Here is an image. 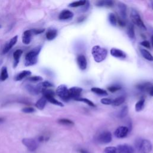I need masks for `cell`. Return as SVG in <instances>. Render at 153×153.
Returning <instances> with one entry per match:
<instances>
[{
  "label": "cell",
  "mask_w": 153,
  "mask_h": 153,
  "mask_svg": "<svg viewBox=\"0 0 153 153\" xmlns=\"http://www.w3.org/2000/svg\"><path fill=\"white\" fill-rule=\"evenodd\" d=\"M134 148L137 153H149L152 150V144L147 139H139L135 142Z\"/></svg>",
  "instance_id": "1"
},
{
  "label": "cell",
  "mask_w": 153,
  "mask_h": 153,
  "mask_svg": "<svg viewBox=\"0 0 153 153\" xmlns=\"http://www.w3.org/2000/svg\"><path fill=\"white\" fill-rule=\"evenodd\" d=\"M41 50V46H38L28 52L25 56V65L26 66H32L36 63L38 56Z\"/></svg>",
  "instance_id": "2"
},
{
  "label": "cell",
  "mask_w": 153,
  "mask_h": 153,
  "mask_svg": "<svg viewBox=\"0 0 153 153\" xmlns=\"http://www.w3.org/2000/svg\"><path fill=\"white\" fill-rule=\"evenodd\" d=\"M91 54L95 62L100 63L106 59L108 51L105 48L99 45H94L91 49Z\"/></svg>",
  "instance_id": "3"
},
{
  "label": "cell",
  "mask_w": 153,
  "mask_h": 153,
  "mask_svg": "<svg viewBox=\"0 0 153 153\" xmlns=\"http://www.w3.org/2000/svg\"><path fill=\"white\" fill-rule=\"evenodd\" d=\"M130 17H131V19L134 24L137 25L141 29L146 30V27L143 20H142L140 15L139 14V13H137V11L136 10L132 9L131 10Z\"/></svg>",
  "instance_id": "4"
},
{
  "label": "cell",
  "mask_w": 153,
  "mask_h": 153,
  "mask_svg": "<svg viewBox=\"0 0 153 153\" xmlns=\"http://www.w3.org/2000/svg\"><path fill=\"white\" fill-rule=\"evenodd\" d=\"M57 95L65 101H68L70 99L69 94V89L68 87L63 84L60 85L57 87L56 90Z\"/></svg>",
  "instance_id": "5"
},
{
  "label": "cell",
  "mask_w": 153,
  "mask_h": 153,
  "mask_svg": "<svg viewBox=\"0 0 153 153\" xmlns=\"http://www.w3.org/2000/svg\"><path fill=\"white\" fill-rule=\"evenodd\" d=\"M22 143L30 152L35 151L38 146L36 141L32 138H24L22 139Z\"/></svg>",
  "instance_id": "6"
},
{
  "label": "cell",
  "mask_w": 153,
  "mask_h": 153,
  "mask_svg": "<svg viewBox=\"0 0 153 153\" xmlns=\"http://www.w3.org/2000/svg\"><path fill=\"white\" fill-rule=\"evenodd\" d=\"M97 140L98 143L101 144L109 143L112 140V134L111 132L108 131H103L97 136Z\"/></svg>",
  "instance_id": "7"
},
{
  "label": "cell",
  "mask_w": 153,
  "mask_h": 153,
  "mask_svg": "<svg viewBox=\"0 0 153 153\" xmlns=\"http://www.w3.org/2000/svg\"><path fill=\"white\" fill-rule=\"evenodd\" d=\"M136 87L140 91L147 93L151 96H153V84L151 82H146L138 84Z\"/></svg>",
  "instance_id": "8"
},
{
  "label": "cell",
  "mask_w": 153,
  "mask_h": 153,
  "mask_svg": "<svg viewBox=\"0 0 153 153\" xmlns=\"http://www.w3.org/2000/svg\"><path fill=\"white\" fill-rule=\"evenodd\" d=\"M129 132V128L127 126H120L114 131V135L116 137L121 139L126 137Z\"/></svg>",
  "instance_id": "9"
},
{
  "label": "cell",
  "mask_w": 153,
  "mask_h": 153,
  "mask_svg": "<svg viewBox=\"0 0 153 153\" xmlns=\"http://www.w3.org/2000/svg\"><path fill=\"white\" fill-rule=\"evenodd\" d=\"M82 89L79 87H72L69 89V94L71 99H74L75 100L80 97Z\"/></svg>",
  "instance_id": "10"
},
{
  "label": "cell",
  "mask_w": 153,
  "mask_h": 153,
  "mask_svg": "<svg viewBox=\"0 0 153 153\" xmlns=\"http://www.w3.org/2000/svg\"><path fill=\"white\" fill-rule=\"evenodd\" d=\"M17 38L18 36L17 35L13 36L5 45V47L3 48L2 50V54H6L7 53H8L11 48L12 47L16 44L17 41Z\"/></svg>",
  "instance_id": "11"
},
{
  "label": "cell",
  "mask_w": 153,
  "mask_h": 153,
  "mask_svg": "<svg viewBox=\"0 0 153 153\" xmlns=\"http://www.w3.org/2000/svg\"><path fill=\"white\" fill-rule=\"evenodd\" d=\"M120 153H134V149L130 145L127 144H121L117 146Z\"/></svg>",
  "instance_id": "12"
},
{
  "label": "cell",
  "mask_w": 153,
  "mask_h": 153,
  "mask_svg": "<svg viewBox=\"0 0 153 153\" xmlns=\"http://www.w3.org/2000/svg\"><path fill=\"white\" fill-rule=\"evenodd\" d=\"M26 88L27 90L32 94H38L39 93H41L42 90V88L41 87L40 83H39L36 85H26Z\"/></svg>",
  "instance_id": "13"
},
{
  "label": "cell",
  "mask_w": 153,
  "mask_h": 153,
  "mask_svg": "<svg viewBox=\"0 0 153 153\" xmlns=\"http://www.w3.org/2000/svg\"><path fill=\"white\" fill-rule=\"evenodd\" d=\"M111 54L117 58H120V59H124L126 57L127 55L126 53L120 49L115 48H112L110 50Z\"/></svg>",
  "instance_id": "14"
},
{
  "label": "cell",
  "mask_w": 153,
  "mask_h": 153,
  "mask_svg": "<svg viewBox=\"0 0 153 153\" xmlns=\"http://www.w3.org/2000/svg\"><path fill=\"white\" fill-rule=\"evenodd\" d=\"M76 61H77L78 65L80 69L85 70L86 69L87 65V59L84 55H82V54L79 55L77 57Z\"/></svg>",
  "instance_id": "15"
},
{
  "label": "cell",
  "mask_w": 153,
  "mask_h": 153,
  "mask_svg": "<svg viewBox=\"0 0 153 153\" xmlns=\"http://www.w3.org/2000/svg\"><path fill=\"white\" fill-rule=\"evenodd\" d=\"M118 11L121 16V19L125 20L127 16V7L125 4L123 2H118Z\"/></svg>",
  "instance_id": "16"
},
{
  "label": "cell",
  "mask_w": 153,
  "mask_h": 153,
  "mask_svg": "<svg viewBox=\"0 0 153 153\" xmlns=\"http://www.w3.org/2000/svg\"><path fill=\"white\" fill-rule=\"evenodd\" d=\"M74 16V13L68 10H63L61 11L59 16V19L60 20H65L68 19H71Z\"/></svg>",
  "instance_id": "17"
},
{
  "label": "cell",
  "mask_w": 153,
  "mask_h": 153,
  "mask_svg": "<svg viewBox=\"0 0 153 153\" xmlns=\"http://www.w3.org/2000/svg\"><path fill=\"white\" fill-rule=\"evenodd\" d=\"M32 32L31 30H25L22 35V42L23 44L27 45L30 42L32 36Z\"/></svg>",
  "instance_id": "18"
},
{
  "label": "cell",
  "mask_w": 153,
  "mask_h": 153,
  "mask_svg": "<svg viewBox=\"0 0 153 153\" xmlns=\"http://www.w3.org/2000/svg\"><path fill=\"white\" fill-rule=\"evenodd\" d=\"M22 53H23V51L20 49L16 50L14 51V53H13V57H14L13 66H14V68H16L18 65L19 60H20V58Z\"/></svg>",
  "instance_id": "19"
},
{
  "label": "cell",
  "mask_w": 153,
  "mask_h": 153,
  "mask_svg": "<svg viewBox=\"0 0 153 153\" xmlns=\"http://www.w3.org/2000/svg\"><path fill=\"white\" fill-rule=\"evenodd\" d=\"M57 35V30L54 29H49L46 33V38L48 40L51 41L54 39Z\"/></svg>",
  "instance_id": "20"
},
{
  "label": "cell",
  "mask_w": 153,
  "mask_h": 153,
  "mask_svg": "<svg viewBox=\"0 0 153 153\" xmlns=\"http://www.w3.org/2000/svg\"><path fill=\"white\" fill-rule=\"evenodd\" d=\"M140 51L142 56L143 57L144 59H145L147 60L151 61V62L153 61V56L146 49L141 48V49H140Z\"/></svg>",
  "instance_id": "21"
},
{
  "label": "cell",
  "mask_w": 153,
  "mask_h": 153,
  "mask_svg": "<svg viewBox=\"0 0 153 153\" xmlns=\"http://www.w3.org/2000/svg\"><path fill=\"white\" fill-rule=\"evenodd\" d=\"M46 103H47V99L43 96L41 97L39 100H38V101L35 103V106L38 109L42 110L45 108Z\"/></svg>",
  "instance_id": "22"
},
{
  "label": "cell",
  "mask_w": 153,
  "mask_h": 153,
  "mask_svg": "<svg viewBox=\"0 0 153 153\" xmlns=\"http://www.w3.org/2000/svg\"><path fill=\"white\" fill-rule=\"evenodd\" d=\"M114 5V2L112 1H99L96 2V6L97 7H111Z\"/></svg>",
  "instance_id": "23"
},
{
  "label": "cell",
  "mask_w": 153,
  "mask_h": 153,
  "mask_svg": "<svg viewBox=\"0 0 153 153\" xmlns=\"http://www.w3.org/2000/svg\"><path fill=\"white\" fill-rule=\"evenodd\" d=\"M127 33L128 36L131 39H133L135 38V33H134V26L132 23H129L127 29Z\"/></svg>",
  "instance_id": "24"
},
{
  "label": "cell",
  "mask_w": 153,
  "mask_h": 153,
  "mask_svg": "<svg viewBox=\"0 0 153 153\" xmlns=\"http://www.w3.org/2000/svg\"><path fill=\"white\" fill-rule=\"evenodd\" d=\"M31 75V72L29 71H22L20 73H19V74H17L16 76L15 79L16 81H20L23 79H24L25 78H26V76H29Z\"/></svg>",
  "instance_id": "25"
},
{
  "label": "cell",
  "mask_w": 153,
  "mask_h": 153,
  "mask_svg": "<svg viewBox=\"0 0 153 153\" xmlns=\"http://www.w3.org/2000/svg\"><path fill=\"white\" fill-rule=\"evenodd\" d=\"M128 113V108L127 106H124L119 111L117 114V117L120 118H123L127 116Z\"/></svg>",
  "instance_id": "26"
},
{
  "label": "cell",
  "mask_w": 153,
  "mask_h": 153,
  "mask_svg": "<svg viewBox=\"0 0 153 153\" xmlns=\"http://www.w3.org/2000/svg\"><path fill=\"white\" fill-rule=\"evenodd\" d=\"M125 101V97L123 96H119L117 98H115V99L112 100V105L114 106H118L121 105V104H123Z\"/></svg>",
  "instance_id": "27"
},
{
  "label": "cell",
  "mask_w": 153,
  "mask_h": 153,
  "mask_svg": "<svg viewBox=\"0 0 153 153\" xmlns=\"http://www.w3.org/2000/svg\"><path fill=\"white\" fill-rule=\"evenodd\" d=\"M145 104V99L142 98L139 100L137 102V103L135 104V110L136 112H140L141 111L143 107Z\"/></svg>",
  "instance_id": "28"
},
{
  "label": "cell",
  "mask_w": 153,
  "mask_h": 153,
  "mask_svg": "<svg viewBox=\"0 0 153 153\" xmlns=\"http://www.w3.org/2000/svg\"><path fill=\"white\" fill-rule=\"evenodd\" d=\"M91 91H93V93L100 95V96H106L108 95V92L104 90V89H102L100 88H98V87H92L91 88Z\"/></svg>",
  "instance_id": "29"
},
{
  "label": "cell",
  "mask_w": 153,
  "mask_h": 153,
  "mask_svg": "<svg viewBox=\"0 0 153 153\" xmlns=\"http://www.w3.org/2000/svg\"><path fill=\"white\" fill-rule=\"evenodd\" d=\"M41 93H42L44 97L47 99V98L48 97H54V92L51 90H49V89H47V88H44V89H42Z\"/></svg>",
  "instance_id": "30"
},
{
  "label": "cell",
  "mask_w": 153,
  "mask_h": 153,
  "mask_svg": "<svg viewBox=\"0 0 153 153\" xmlns=\"http://www.w3.org/2000/svg\"><path fill=\"white\" fill-rule=\"evenodd\" d=\"M8 74L7 69L5 66H3L1 69L0 79L1 81H5L8 78Z\"/></svg>",
  "instance_id": "31"
},
{
  "label": "cell",
  "mask_w": 153,
  "mask_h": 153,
  "mask_svg": "<svg viewBox=\"0 0 153 153\" xmlns=\"http://www.w3.org/2000/svg\"><path fill=\"white\" fill-rule=\"evenodd\" d=\"M87 2V1L85 0H81V1H78L73 2L69 4V7H82Z\"/></svg>",
  "instance_id": "32"
},
{
  "label": "cell",
  "mask_w": 153,
  "mask_h": 153,
  "mask_svg": "<svg viewBox=\"0 0 153 153\" xmlns=\"http://www.w3.org/2000/svg\"><path fill=\"white\" fill-rule=\"evenodd\" d=\"M104 153H120L117 147L108 146L104 149Z\"/></svg>",
  "instance_id": "33"
},
{
  "label": "cell",
  "mask_w": 153,
  "mask_h": 153,
  "mask_svg": "<svg viewBox=\"0 0 153 153\" xmlns=\"http://www.w3.org/2000/svg\"><path fill=\"white\" fill-rule=\"evenodd\" d=\"M108 20L109 23L112 25L115 26L117 24V19L114 14L110 13L108 16Z\"/></svg>",
  "instance_id": "34"
},
{
  "label": "cell",
  "mask_w": 153,
  "mask_h": 153,
  "mask_svg": "<svg viewBox=\"0 0 153 153\" xmlns=\"http://www.w3.org/2000/svg\"><path fill=\"white\" fill-rule=\"evenodd\" d=\"M76 100L77 101H79V102H84L85 103H86L87 105L90 106H92V107H94L96 106L95 104L91 102L90 100L88 99H86V98H82V97H79L78 99H76Z\"/></svg>",
  "instance_id": "35"
},
{
  "label": "cell",
  "mask_w": 153,
  "mask_h": 153,
  "mask_svg": "<svg viewBox=\"0 0 153 153\" xmlns=\"http://www.w3.org/2000/svg\"><path fill=\"white\" fill-rule=\"evenodd\" d=\"M58 123L63 125H67V126H71L74 125V122L71 121V120L66 119V118H62L59 119L58 120Z\"/></svg>",
  "instance_id": "36"
},
{
  "label": "cell",
  "mask_w": 153,
  "mask_h": 153,
  "mask_svg": "<svg viewBox=\"0 0 153 153\" xmlns=\"http://www.w3.org/2000/svg\"><path fill=\"white\" fill-rule=\"evenodd\" d=\"M47 100H48V102H50V103L54 104V105H57V106H63V105L62 102H59V100H57V99H56L54 98V97H48L47 99Z\"/></svg>",
  "instance_id": "37"
},
{
  "label": "cell",
  "mask_w": 153,
  "mask_h": 153,
  "mask_svg": "<svg viewBox=\"0 0 153 153\" xmlns=\"http://www.w3.org/2000/svg\"><path fill=\"white\" fill-rule=\"evenodd\" d=\"M121 88H122V87H121V86H120V85H112V86L109 87L108 88V90L109 91L112 92V93H114V92H115V91H118V90H121Z\"/></svg>",
  "instance_id": "38"
},
{
  "label": "cell",
  "mask_w": 153,
  "mask_h": 153,
  "mask_svg": "<svg viewBox=\"0 0 153 153\" xmlns=\"http://www.w3.org/2000/svg\"><path fill=\"white\" fill-rule=\"evenodd\" d=\"M43 79V78L40 76H33L28 78L27 79V81H31V82H37V81H41Z\"/></svg>",
  "instance_id": "39"
},
{
  "label": "cell",
  "mask_w": 153,
  "mask_h": 153,
  "mask_svg": "<svg viewBox=\"0 0 153 153\" xmlns=\"http://www.w3.org/2000/svg\"><path fill=\"white\" fill-rule=\"evenodd\" d=\"M39 83H40L41 86L42 87V89L47 88L53 87V84H52L51 82H50L49 81H44V82H39Z\"/></svg>",
  "instance_id": "40"
},
{
  "label": "cell",
  "mask_w": 153,
  "mask_h": 153,
  "mask_svg": "<svg viewBox=\"0 0 153 153\" xmlns=\"http://www.w3.org/2000/svg\"><path fill=\"white\" fill-rule=\"evenodd\" d=\"M100 102L103 105H111L112 100L109 98H103L100 100Z\"/></svg>",
  "instance_id": "41"
},
{
  "label": "cell",
  "mask_w": 153,
  "mask_h": 153,
  "mask_svg": "<svg viewBox=\"0 0 153 153\" xmlns=\"http://www.w3.org/2000/svg\"><path fill=\"white\" fill-rule=\"evenodd\" d=\"M23 112L25 113H27V114H29V113H32L33 112H35V109L32 108V107H26L22 109V110Z\"/></svg>",
  "instance_id": "42"
},
{
  "label": "cell",
  "mask_w": 153,
  "mask_h": 153,
  "mask_svg": "<svg viewBox=\"0 0 153 153\" xmlns=\"http://www.w3.org/2000/svg\"><path fill=\"white\" fill-rule=\"evenodd\" d=\"M140 45H142L143 47H144L145 48H150V47H151L150 42L147 40H145V41H143L142 42H141Z\"/></svg>",
  "instance_id": "43"
},
{
  "label": "cell",
  "mask_w": 153,
  "mask_h": 153,
  "mask_svg": "<svg viewBox=\"0 0 153 153\" xmlns=\"http://www.w3.org/2000/svg\"><path fill=\"white\" fill-rule=\"evenodd\" d=\"M117 23H118V25L121 26H124L126 25V23L124 22V20L119 18L117 19Z\"/></svg>",
  "instance_id": "44"
},
{
  "label": "cell",
  "mask_w": 153,
  "mask_h": 153,
  "mask_svg": "<svg viewBox=\"0 0 153 153\" xmlns=\"http://www.w3.org/2000/svg\"><path fill=\"white\" fill-rule=\"evenodd\" d=\"M32 32V33H34V34H39V33H41L42 32H43L44 31V29H33V30H31Z\"/></svg>",
  "instance_id": "45"
},
{
  "label": "cell",
  "mask_w": 153,
  "mask_h": 153,
  "mask_svg": "<svg viewBox=\"0 0 153 153\" xmlns=\"http://www.w3.org/2000/svg\"><path fill=\"white\" fill-rule=\"evenodd\" d=\"M45 140V139H44V137L43 136H39V137H38V140H39V142H42L43 140Z\"/></svg>",
  "instance_id": "46"
},
{
  "label": "cell",
  "mask_w": 153,
  "mask_h": 153,
  "mask_svg": "<svg viewBox=\"0 0 153 153\" xmlns=\"http://www.w3.org/2000/svg\"><path fill=\"white\" fill-rule=\"evenodd\" d=\"M79 152H80V153H88V152H87V151H86V150H85V149H79Z\"/></svg>",
  "instance_id": "47"
},
{
  "label": "cell",
  "mask_w": 153,
  "mask_h": 153,
  "mask_svg": "<svg viewBox=\"0 0 153 153\" xmlns=\"http://www.w3.org/2000/svg\"><path fill=\"white\" fill-rule=\"evenodd\" d=\"M150 6H151V8L153 10V1H150Z\"/></svg>",
  "instance_id": "48"
},
{
  "label": "cell",
  "mask_w": 153,
  "mask_h": 153,
  "mask_svg": "<svg viewBox=\"0 0 153 153\" xmlns=\"http://www.w3.org/2000/svg\"><path fill=\"white\" fill-rule=\"evenodd\" d=\"M151 44H152V46H153V35H152V36H151Z\"/></svg>",
  "instance_id": "49"
},
{
  "label": "cell",
  "mask_w": 153,
  "mask_h": 153,
  "mask_svg": "<svg viewBox=\"0 0 153 153\" xmlns=\"http://www.w3.org/2000/svg\"><path fill=\"white\" fill-rule=\"evenodd\" d=\"M3 121H4V119H3V118H0V123L2 122Z\"/></svg>",
  "instance_id": "50"
}]
</instances>
